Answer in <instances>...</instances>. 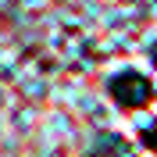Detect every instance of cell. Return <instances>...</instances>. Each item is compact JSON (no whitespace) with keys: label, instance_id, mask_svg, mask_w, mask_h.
Instances as JSON below:
<instances>
[{"label":"cell","instance_id":"obj_1","mask_svg":"<svg viewBox=\"0 0 157 157\" xmlns=\"http://www.w3.org/2000/svg\"><path fill=\"white\" fill-rule=\"evenodd\" d=\"M111 97H114L118 107L136 111L143 104H150V82L136 71H121L118 78H111Z\"/></svg>","mask_w":157,"mask_h":157}]
</instances>
